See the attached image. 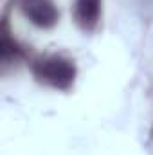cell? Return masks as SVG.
Returning a JSON list of instances; mask_svg holds the SVG:
<instances>
[{
	"label": "cell",
	"mask_w": 153,
	"mask_h": 155,
	"mask_svg": "<svg viewBox=\"0 0 153 155\" xmlns=\"http://www.w3.org/2000/svg\"><path fill=\"white\" fill-rule=\"evenodd\" d=\"M22 56H24V49L18 45L16 40H13L9 36V33L4 25L2 27V40H0V58H2V61L7 65L11 61L20 60Z\"/></svg>",
	"instance_id": "277c9868"
},
{
	"label": "cell",
	"mask_w": 153,
	"mask_h": 155,
	"mask_svg": "<svg viewBox=\"0 0 153 155\" xmlns=\"http://www.w3.org/2000/svg\"><path fill=\"white\" fill-rule=\"evenodd\" d=\"M22 15L40 29H52L60 20L54 0H16Z\"/></svg>",
	"instance_id": "7a4b0ae2"
},
{
	"label": "cell",
	"mask_w": 153,
	"mask_h": 155,
	"mask_svg": "<svg viewBox=\"0 0 153 155\" xmlns=\"http://www.w3.org/2000/svg\"><path fill=\"white\" fill-rule=\"evenodd\" d=\"M103 15V0H76L74 22L83 33H92Z\"/></svg>",
	"instance_id": "3957f363"
},
{
	"label": "cell",
	"mask_w": 153,
	"mask_h": 155,
	"mask_svg": "<svg viewBox=\"0 0 153 155\" xmlns=\"http://www.w3.org/2000/svg\"><path fill=\"white\" fill-rule=\"evenodd\" d=\"M34 79L54 90H70L77 76L76 63L60 54L40 56L31 63Z\"/></svg>",
	"instance_id": "6da1fadb"
}]
</instances>
